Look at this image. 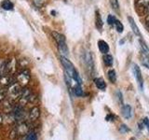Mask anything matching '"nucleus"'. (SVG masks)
I'll return each instance as SVG.
<instances>
[{
    "mask_svg": "<svg viewBox=\"0 0 149 140\" xmlns=\"http://www.w3.org/2000/svg\"><path fill=\"white\" fill-rule=\"evenodd\" d=\"M61 62H62L63 67L65 69V72H66V74L68 75V76L70 78H72L77 83L80 84V85H81L82 80H81L80 77H79L78 73L77 72L76 68L74 67L73 64L70 62V61L66 57H65V56H63V55H62V57H61Z\"/></svg>",
    "mask_w": 149,
    "mask_h": 140,
    "instance_id": "1",
    "label": "nucleus"
},
{
    "mask_svg": "<svg viewBox=\"0 0 149 140\" xmlns=\"http://www.w3.org/2000/svg\"><path fill=\"white\" fill-rule=\"evenodd\" d=\"M135 10L140 16L147 15L149 13V0H137L135 4Z\"/></svg>",
    "mask_w": 149,
    "mask_h": 140,
    "instance_id": "2",
    "label": "nucleus"
},
{
    "mask_svg": "<svg viewBox=\"0 0 149 140\" xmlns=\"http://www.w3.org/2000/svg\"><path fill=\"white\" fill-rule=\"evenodd\" d=\"M21 92H22V89L18 83H12L7 91L8 97L11 98V99H16V98L20 97Z\"/></svg>",
    "mask_w": 149,
    "mask_h": 140,
    "instance_id": "3",
    "label": "nucleus"
},
{
    "mask_svg": "<svg viewBox=\"0 0 149 140\" xmlns=\"http://www.w3.org/2000/svg\"><path fill=\"white\" fill-rule=\"evenodd\" d=\"M132 73L134 75V77H135V78H136V80H137L139 88L141 89V91H143V79L141 69L139 68V66H138L136 64H132Z\"/></svg>",
    "mask_w": 149,
    "mask_h": 140,
    "instance_id": "4",
    "label": "nucleus"
},
{
    "mask_svg": "<svg viewBox=\"0 0 149 140\" xmlns=\"http://www.w3.org/2000/svg\"><path fill=\"white\" fill-rule=\"evenodd\" d=\"M18 81L20 82L22 85H26V84L29 82L30 80V73L28 70H23L20 74L18 75L17 77Z\"/></svg>",
    "mask_w": 149,
    "mask_h": 140,
    "instance_id": "5",
    "label": "nucleus"
},
{
    "mask_svg": "<svg viewBox=\"0 0 149 140\" xmlns=\"http://www.w3.org/2000/svg\"><path fill=\"white\" fill-rule=\"evenodd\" d=\"M31 100H32V92L28 90V89H23V90H22L21 95H20V101L25 104V103Z\"/></svg>",
    "mask_w": 149,
    "mask_h": 140,
    "instance_id": "6",
    "label": "nucleus"
},
{
    "mask_svg": "<svg viewBox=\"0 0 149 140\" xmlns=\"http://www.w3.org/2000/svg\"><path fill=\"white\" fill-rule=\"evenodd\" d=\"M128 21L130 22V28H132V32L134 33L135 35H136L137 36H140V37H142V35H141V32H140L139 30V28L136 24V22H135L134 21V19L132 17H128Z\"/></svg>",
    "mask_w": 149,
    "mask_h": 140,
    "instance_id": "7",
    "label": "nucleus"
},
{
    "mask_svg": "<svg viewBox=\"0 0 149 140\" xmlns=\"http://www.w3.org/2000/svg\"><path fill=\"white\" fill-rule=\"evenodd\" d=\"M16 66H17L16 60L14 59V58H12L11 60H9V62L7 64V70H6V72L7 73H9V75L13 74L14 72H15V70H16Z\"/></svg>",
    "mask_w": 149,
    "mask_h": 140,
    "instance_id": "8",
    "label": "nucleus"
},
{
    "mask_svg": "<svg viewBox=\"0 0 149 140\" xmlns=\"http://www.w3.org/2000/svg\"><path fill=\"white\" fill-rule=\"evenodd\" d=\"M98 47H99V50L102 53L106 54L109 52V46L106 43L104 40H99L98 41Z\"/></svg>",
    "mask_w": 149,
    "mask_h": 140,
    "instance_id": "9",
    "label": "nucleus"
},
{
    "mask_svg": "<svg viewBox=\"0 0 149 140\" xmlns=\"http://www.w3.org/2000/svg\"><path fill=\"white\" fill-rule=\"evenodd\" d=\"M40 115V110L37 106L33 107V108L30 110V114H29V118L32 121H35L38 119V117Z\"/></svg>",
    "mask_w": 149,
    "mask_h": 140,
    "instance_id": "10",
    "label": "nucleus"
},
{
    "mask_svg": "<svg viewBox=\"0 0 149 140\" xmlns=\"http://www.w3.org/2000/svg\"><path fill=\"white\" fill-rule=\"evenodd\" d=\"M85 61H86V64L88 68V70L91 72L94 67V64H93V59H92V55L91 52H87L85 55Z\"/></svg>",
    "mask_w": 149,
    "mask_h": 140,
    "instance_id": "11",
    "label": "nucleus"
},
{
    "mask_svg": "<svg viewBox=\"0 0 149 140\" xmlns=\"http://www.w3.org/2000/svg\"><path fill=\"white\" fill-rule=\"evenodd\" d=\"M58 49H59V51L61 52L63 56H66L68 55V52H69V50H68V47L66 45V42H62V43H59L58 44Z\"/></svg>",
    "mask_w": 149,
    "mask_h": 140,
    "instance_id": "12",
    "label": "nucleus"
},
{
    "mask_svg": "<svg viewBox=\"0 0 149 140\" xmlns=\"http://www.w3.org/2000/svg\"><path fill=\"white\" fill-rule=\"evenodd\" d=\"M28 132V126L26 123H20L19 126L17 127V134H20V135H23V134H26Z\"/></svg>",
    "mask_w": 149,
    "mask_h": 140,
    "instance_id": "13",
    "label": "nucleus"
},
{
    "mask_svg": "<svg viewBox=\"0 0 149 140\" xmlns=\"http://www.w3.org/2000/svg\"><path fill=\"white\" fill-rule=\"evenodd\" d=\"M94 83H95V85L98 89H100V90H105V88H106V83L105 81L102 79V78H94Z\"/></svg>",
    "mask_w": 149,
    "mask_h": 140,
    "instance_id": "14",
    "label": "nucleus"
},
{
    "mask_svg": "<svg viewBox=\"0 0 149 140\" xmlns=\"http://www.w3.org/2000/svg\"><path fill=\"white\" fill-rule=\"evenodd\" d=\"M1 8L5 9V10H12L14 5L10 0H3L1 3Z\"/></svg>",
    "mask_w": 149,
    "mask_h": 140,
    "instance_id": "15",
    "label": "nucleus"
},
{
    "mask_svg": "<svg viewBox=\"0 0 149 140\" xmlns=\"http://www.w3.org/2000/svg\"><path fill=\"white\" fill-rule=\"evenodd\" d=\"M140 59H141V63L143 66L149 69V56L142 51L141 54H140Z\"/></svg>",
    "mask_w": 149,
    "mask_h": 140,
    "instance_id": "16",
    "label": "nucleus"
},
{
    "mask_svg": "<svg viewBox=\"0 0 149 140\" xmlns=\"http://www.w3.org/2000/svg\"><path fill=\"white\" fill-rule=\"evenodd\" d=\"M122 115L125 117L126 119H130V116H132V107H130V105H125L123 106Z\"/></svg>",
    "mask_w": 149,
    "mask_h": 140,
    "instance_id": "17",
    "label": "nucleus"
},
{
    "mask_svg": "<svg viewBox=\"0 0 149 140\" xmlns=\"http://www.w3.org/2000/svg\"><path fill=\"white\" fill-rule=\"evenodd\" d=\"M102 17H101V15H100V13H99V11H96V17H95V25H96V27H97V29L98 30H101L102 28Z\"/></svg>",
    "mask_w": 149,
    "mask_h": 140,
    "instance_id": "18",
    "label": "nucleus"
},
{
    "mask_svg": "<svg viewBox=\"0 0 149 140\" xmlns=\"http://www.w3.org/2000/svg\"><path fill=\"white\" fill-rule=\"evenodd\" d=\"M52 36L54 37V39L56 40V42H57V44L62 43V42H65V36L62 34H60V33L52 32Z\"/></svg>",
    "mask_w": 149,
    "mask_h": 140,
    "instance_id": "19",
    "label": "nucleus"
},
{
    "mask_svg": "<svg viewBox=\"0 0 149 140\" xmlns=\"http://www.w3.org/2000/svg\"><path fill=\"white\" fill-rule=\"evenodd\" d=\"M11 75H5L2 78H0V83L3 85H9L11 83Z\"/></svg>",
    "mask_w": 149,
    "mask_h": 140,
    "instance_id": "20",
    "label": "nucleus"
},
{
    "mask_svg": "<svg viewBox=\"0 0 149 140\" xmlns=\"http://www.w3.org/2000/svg\"><path fill=\"white\" fill-rule=\"evenodd\" d=\"M6 70H7V63L4 60H0V78L5 76V74L7 73Z\"/></svg>",
    "mask_w": 149,
    "mask_h": 140,
    "instance_id": "21",
    "label": "nucleus"
},
{
    "mask_svg": "<svg viewBox=\"0 0 149 140\" xmlns=\"http://www.w3.org/2000/svg\"><path fill=\"white\" fill-rule=\"evenodd\" d=\"M73 89H74V93H76V95H77V96H82L84 94V92H83V90H82L80 84L76 83V85L73 86Z\"/></svg>",
    "mask_w": 149,
    "mask_h": 140,
    "instance_id": "22",
    "label": "nucleus"
},
{
    "mask_svg": "<svg viewBox=\"0 0 149 140\" xmlns=\"http://www.w3.org/2000/svg\"><path fill=\"white\" fill-rule=\"evenodd\" d=\"M104 64L107 65V66H111V65L113 64V57H112V55L109 54V53L104 54Z\"/></svg>",
    "mask_w": 149,
    "mask_h": 140,
    "instance_id": "23",
    "label": "nucleus"
},
{
    "mask_svg": "<svg viewBox=\"0 0 149 140\" xmlns=\"http://www.w3.org/2000/svg\"><path fill=\"white\" fill-rule=\"evenodd\" d=\"M107 75H108V78L109 80L112 82V83H116V71L114 69H111L108 71V73H107Z\"/></svg>",
    "mask_w": 149,
    "mask_h": 140,
    "instance_id": "24",
    "label": "nucleus"
},
{
    "mask_svg": "<svg viewBox=\"0 0 149 140\" xmlns=\"http://www.w3.org/2000/svg\"><path fill=\"white\" fill-rule=\"evenodd\" d=\"M139 44H140V46H141V49H142L143 52H144L147 56H149V48H148V46L146 43H144V42L142 39L139 40Z\"/></svg>",
    "mask_w": 149,
    "mask_h": 140,
    "instance_id": "25",
    "label": "nucleus"
},
{
    "mask_svg": "<svg viewBox=\"0 0 149 140\" xmlns=\"http://www.w3.org/2000/svg\"><path fill=\"white\" fill-rule=\"evenodd\" d=\"M115 26H116V29L118 33H122L123 32V29H124V26L122 23L120 22V21L118 20H116L115 22Z\"/></svg>",
    "mask_w": 149,
    "mask_h": 140,
    "instance_id": "26",
    "label": "nucleus"
},
{
    "mask_svg": "<svg viewBox=\"0 0 149 140\" xmlns=\"http://www.w3.org/2000/svg\"><path fill=\"white\" fill-rule=\"evenodd\" d=\"M111 6L115 10H119V4L118 0H110Z\"/></svg>",
    "mask_w": 149,
    "mask_h": 140,
    "instance_id": "27",
    "label": "nucleus"
},
{
    "mask_svg": "<svg viewBox=\"0 0 149 140\" xmlns=\"http://www.w3.org/2000/svg\"><path fill=\"white\" fill-rule=\"evenodd\" d=\"M115 22H116V18L113 15L109 14L108 17H107V22H108V24L113 25V24H115Z\"/></svg>",
    "mask_w": 149,
    "mask_h": 140,
    "instance_id": "28",
    "label": "nucleus"
},
{
    "mask_svg": "<svg viewBox=\"0 0 149 140\" xmlns=\"http://www.w3.org/2000/svg\"><path fill=\"white\" fill-rule=\"evenodd\" d=\"M25 140H37V136H36V134L35 133H30L26 136Z\"/></svg>",
    "mask_w": 149,
    "mask_h": 140,
    "instance_id": "29",
    "label": "nucleus"
},
{
    "mask_svg": "<svg viewBox=\"0 0 149 140\" xmlns=\"http://www.w3.org/2000/svg\"><path fill=\"white\" fill-rule=\"evenodd\" d=\"M129 131H130V129H129L126 125H123V124H122V125L120 126V132H121V133H128Z\"/></svg>",
    "mask_w": 149,
    "mask_h": 140,
    "instance_id": "30",
    "label": "nucleus"
},
{
    "mask_svg": "<svg viewBox=\"0 0 149 140\" xmlns=\"http://www.w3.org/2000/svg\"><path fill=\"white\" fill-rule=\"evenodd\" d=\"M116 96H118V99L119 103H121V104H122V103H123L122 93H121V92H120L119 91H118V92H116Z\"/></svg>",
    "mask_w": 149,
    "mask_h": 140,
    "instance_id": "31",
    "label": "nucleus"
},
{
    "mask_svg": "<svg viewBox=\"0 0 149 140\" xmlns=\"http://www.w3.org/2000/svg\"><path fill=\"white\" fill-rule=\"evenodd\" d=\"M143 124H144V126L147 128V130H148V132H149V120H148V118H144L143 119Z\"/></svg>",
    "mask_w": 149,
    "mask_h": 140,
    "instance_id": "32",
    "label": "nucleus"
},
{
    "mask_svg": "<svg viewBox=\"0 0 149 140\" xmlns=\"http://www.w3.org/2000/svg\"><path fill=\"white\" fill-rule=\"evenodd\" d=\"M6 92H2L1 90H0V101H3L4 98L6 97Z\"/></svg>",
    "mask_w": 149,
    "mask_h": 140,
    "instance_id": "33",
    "label": "nucleus"
},
{
    "mask_svg": "<svg viewBox=\"0 0 149 140\" xmlns=\"http://www.w3.org/2000/svg\"><path fill=\"white\" fill-rule=\"evenodd\" d=\"M146 26L147 29H149V13L147 14V16L146 18Z\"/></svg>",
    "mask_w": 149,
    "mask_h": 140,
    "instance_id": "34",
    "label": "nucleus"
},
{
    "mask_svg": "<svg viewBox=\"0 0 149 140\" xmlns=\"http://www.w3.org/2000/svg\"><path fill=\"white\" fill-rule=\"evenodd\" d=\"M112 119H115V117L113 115H109V116L106 117V120H113Z\"/></svg>",
    "mask_w": 149,
    "mask_h": 140,
    "instance_id": "35",
    "label": "nucleus"
},
{
    "mask_svg": "<svg viewBox=\"0 0 149 140\" xmlns=\"http://www.w3.org/2000/svg\"><path fill=\"white\" fill-rule=\"evenodd\" d=\"M130 140H137L136 138H134V137H132V138H130Z\"/></svg>",
    "mask_w": 149,
    "mask_h": 140,
    "instance_id": "36",
    "label": "nucleus"
}]
</instances>
